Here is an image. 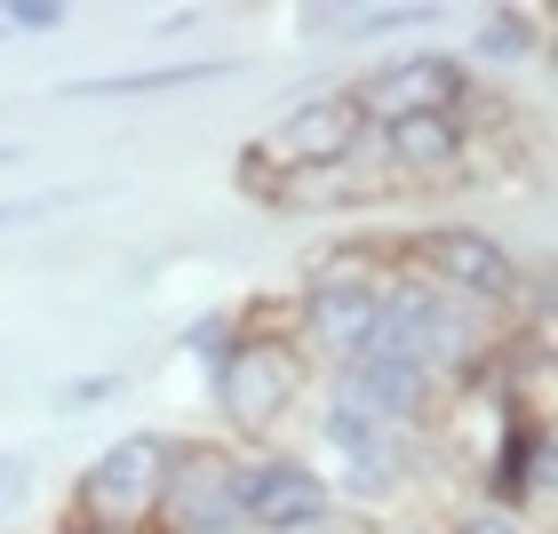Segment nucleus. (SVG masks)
Here are the masks:
<instances>
[{
  "label": "nucleus",
  "mask_w": 558,
  "mask_h": 534,
  "mask_svg": "<svg viewBox=\"0 0 558 534\" xmlns=\"http://www.w3.org/2000/svg\"><path fill=\"white\" fill-rule=\"evenodd\" d=\"M0 33H64V0H0Z\"/></svg>",
  "instance_id": "obj_17"
},
{
  "label": "nucleus",
  "mask_w": 558,
  "mask_h": 534,
  "mask_svg": "<svg viewBox=\"0 0 558 534\" xmlns=\"http://www.w3.org/2000/svg\"><path fill=\"white\" fill-rule=\"evenodd\" d=\"M232 343H240V319H232V312H208V319L184 327V360H199V367H216Z\"/></svg>",
  "instance_id": "obj_16"
},
{
  "label": "nucleus",
  "mask_w": 558,
  "mask_h": 534,
  "mask_svg": "<svg viewBox=\"0 0 558 534\" xmlns=\"http://www.w3.org/2000/svg\"><path fill=\"white\" fill-rule=\"evenodd\" d=\"M151 534H247V511H240V447H223V439H175L160 511H151Z\"/></svg>",
  "instance_id": "obj_6"
},
{
  "label": "nucleus",
  "mask_w": 558,
  "mask_h": 534,
  "mask_svg": "<svg viewBox=\"0 0 558 534\" xmlns=\"http://www.w3.org/2000/svg\"><path fill=\"white\" fill-rule=\"evenodd\" d=\"M192 24H199V9H168V16H160V40H175V33H192Z\"/></svg>",
  "instance_id": "obj_23"
},
{
  "label": "nucleus",
  "mask_w": 558,
  "mask_h": 534,
  "mask_svg": "<svg viewBox=\"0 0 558 534\" xmlns=\"http://www.w3.org/2000/svg\"><path fill=\"white\" fill-rule=\"evenodd\" d=\"M447 534H535V526H526L519 511H502V502H471V511L454 519Z\"/></svg>",
  "instance_id": "obj_18"
},
{
  "label": "nucleus",
  "mask_w": 558,
  "mask_h": 534,
  "mask_svg": "<svg viewBox=\"0 0 558 534\" xmlns=\"http://www.w3.org/2000/svg\"><path fill=\"white\" fill-rule=\"evenodd\" d=\"M48 208H57V199H9V208H0V232H16V223H33V216H48Z\"/></svg>",
  "instance_id": "obj_22"
},
{
  "label": "nucleus",
  "mask_w": 558,
  "mask_h": 534,
  "mask_svg": "<svg viewBox=\"0 0 558 534\" xmlns=\"http://www.w3.org/2000/svg\"><path fill=\"white\" fill-rule=\"evenodd\" d=\"M550 48V24H543V9H478V24H471V57L478 64H526V57H543Z\"/></svg>",
  "instance_id": "obj_13"
},
{
  "label": "nucleus",
  "mask_w": 558,
  "mask_h": 534,
  "mask_svg": "<svg viewBox=\"0 0 558 534\" xmlns=\"http://www.w3.org/2000/svg\"><path fill=\"white\" fill-rule=\"evenodd\" d=\"M232 64L216 57H175V64H144V72H105V81H72V96H168L192 81H223Z\"/></svg>",
  "instance_id": "obj_14"
},
{
  "label": "nucleus",
  "mask_w": 558,
  "mask_h": 534,
  "mask_svg": "<svg viewBox=\"0 0 558 534\" xmlns=\"http://www.w3.org/2000/svg\"><path fill=\"white\" fill-rule=\"evenodd\" d=\"M399 264H408L415 279H430L439 295L487 312V319L511 312V295H519V279H526L519 247L502 240V232H487V223H423V232L399 240Z\"/></svg>",
  "instance_id": "obj_2"
},
{
  "label": "nucleus",
  "mask_w": 558,
  "mask_h": 534,
  "mask_svg": "<svg viewBox=\"0 0 558 534\" xmlns=\"http://www.w3.org/2000/svg\"><path fill=\"white\" fill-rule=\"evenodd\" d=\"M327 406H343V415H360L375 430H423L430 423V406H439V384L415 367V360H399V351H360L351 367H327Z\"/></svg>",
  "instance_id": "obj_7"
},
{
  "label": "nucleus",
  "mask_w": 558,
  "mask_h": 534,
  "mask_svg": "<svg viewBox=\"0 0 558 534\" xmlns=\"http://www.w3.org/2000/svg\"><path fill=\"white\" fill-rule=\"evenodd\" d=\"M319 478L327 495L351 502V511H384V502H399L423 478V430H375L360 415H343V406L319 399Z\"/></svg>",
  "instance_id": "obj_3"
},
{
  "label": "nucleus",
  "mask_w": 558,
  "mask_h": 534,
  "mask_svg": "<svg viewBox=\"0 0 558 534\" xmlns=\"http://www.w3.org/2000/svg\"><path fill=\"white\" fill-rule=\"evenodd\" d=\"M120 384H129V375H120V367H112V375H88V384H64L57 399H64V406H96V399H112Z\"/></svg>",
  "instance_id": "obj_21"
},
{
  "label": "nucleus",
  "mask_w": 558,
  "mask_h": 534,
  "mask_svg": "<svg viewBox=\"0 0 558 534\" xmlns=\"http://www.w3.org/2000/svg\"><path fill=\"white\" fill-rule=\"evenodd\" d=\"M24 487H33V454H24V447H0V511L24 502Z\"/></svg>",
  "instance_id": "obj_19"
},
{
  "label": "nucleus",
  "mask_w": 558,
  "mask_h": 534,
  "mask_svg": "<svg viewBox=\"0 0 558 534\" xmlns=\"http://www.w3.org/2000/svg\"><path fill=\"white\" fill-rule=\"evenodd\" d=\"M543 495H550V423L511 415L495 430V454H487V502L526 511V502H543Z\"/></svg>",
  "instance_id": "obj_12"
},
{
  "label": "nucleus",
  "mask_w": 558,
  "mask_h": 534,
  "mask_svg": "<svg viewBox=\"0 0 558 534\" xmlns=\"http://www.w3.org/2000/svg\"><path fill=\"white\" fill-rule=\"evenodd\" d=\"M327 478L312 454H279V447H247L240 454V511H247V534H303L319 511H327Z\"/></svg>",
  "instance_id": "obj_10"
},
{
  "label": "nucleus",
  "mask_w": 558,
  "mask_h": 534,
  "mask_svg": "<svg viewBox=\"0 0 558 534\" xmlns=\"http://www.w3.org/2000/svg\"><path fill=\"white\" fill-rule=\"evenodd\" d=\"M471 64L447 57V48H415V57H391L351 81V105H360L367 129H391V120H415V112H454L471 96Z\"/></svg>",
  "instance_id": "obj_8"
},
{
  "label": "nucleus",
  "mask_w": 558,
  "mask_h": 534,
  "mask_svg": "<svg viewBox=\"0 0 558 534\" xmlns=\"http://www.w3.org/2000/svg\"><path fill=\"white\" fill-rule=\"evenodd\" d=\"M168 454H175L168 430H120V439L72 478V519H88V526H151L160 487H168Z\"/></svg>",
  "instance_id": "obj_5"
},
{
  "label": "nucleus",
  "mask_w": 558,
  "mask_h": 534,
  "mask_svg": "<svg viewBox=\"0 0 558 534\" xmlns=\"http://www.w3.org/2000/svg\"><path fill=\"white\" fill-rule=\"evenodd\" d=\"M303 534H384V526H375L367 511H351V502H327V511L303 526Z\"/></svg>",
  "instance_id": "obj_20"
},
{
  "label": "nucleus",
  "mask_w": 558,
  "mask_h": 534,
  "mask_svg": "<svg viewBox=\"0 0 558 534\" xmlns=\"http://www.w3.org/2000/svg\"><path fill=\"white\" fill-rule=\"evenodd\" d=\"M399 534H423V526H399Z\"/></svg>",
  "instance_id": "obj_26"
},
{
  "label": "nucleus",
  "mask_w": 558,
  "mask_h": 534,
  "mask_svg": "<svg viewBox=\"0 0 558 534\" xmlns=\"http://www.w3.org/2000/svg\"><path fill=\"white\" fill-rule=\"evenodd\" d=\"M360 160H384L399 184H471V144L454 129V112H415V120H391V129H367L351 168Z\"/></svg>",
  "instance_id": "obj_11"
},
{
  "label": "nucleus",
  "mask_w": 558,
  "mask_h": 534,
  "mask_svg": "<svg viewBox=\"0 0 558 534\" xmlns=\"http://www.w3.org/2000/svg\"><path fill=\"white\" fill-rule=\"evenodd\" d=\"M57 534H151V526H88V519H64Z\"/></svg>",
  "instance_id": "obj_24"
},
{
  "label": "nucleus",
  "mask_w": 558,
  "mask_h": 534,
  "mask_svg": "<svg viewBox=\"0 0 558 534\" xmlns=\"http://www.w3.org/2000/svg\"><path fill=\"white\" fill-rule=\"evenodd\" d=\"M303 391H312V360H303L295 336H240V343L208 367L216 423L240 430L247 447H264V430L288 423V406H295Z\"/></svg>",
  "instance_id": "obj_4"
},
{
  "label": "nucleus",
  "mask_w": 558,
  "mask_h": 534,
  "mask_svg": "<svg viewBox=\"0 0 558 534\" xmlns=\"http://www.w3.org/2000/svg\"><path fill=\"white\" fill-rule=\"evenodd\" d=\"M9 160H16V144H0V168H9Z\"/></svg>",
  "instance_id": "obj_25"
},
{
  "label": "nucleus",
  "mask_w": 558,
  "mask_h": 534,
  "mask_svg": "<svg viewBox=\"0 0 558 534\" xmlns=\"http://www.w3.org/2000/svg\"><path fill=\"white\" fill-rule=\"evenodd\" d=\"M360 136H367V120H360V105H351V88H319V96H303V105H288L271 120V129L240 151V192H256V199H271L288 175H303V168H351V151H360Z\"/></svg>",
  "instance_id": "obj_1"
},
{
  "label": "nucleus",
  "mask_w": 558,
  "mask_h": 534,
  "mask_svg": "<svg viewBox=\"0 0 558 534\" xmlns=\"http://www.w3.org/2000/svg\"><path fill=\"white\" fill-rule=\"evenodd\" d=\"M384 279H303V295H295L303 360L351 367L360 351H375V327H384Z\"/></svg>",
  "instance_id": "obj_9"
},
{
  "label": "nucleus",
  "mask_w": 558,
  "mask_h": 534,
  "mask_svg": "<svg viewBox=\"0 0 558 534\" xmlns=\"http://www.w3.org/2000/svg\"><path fill=\"white\" fill-rule=\"evenodd\" d=\"M375 184L360 168H303V175H288V184L271 192V208H288V216H327V208H360Z\"/></svg>",
  "instance_id": "obj_15"
}]
</instances>
